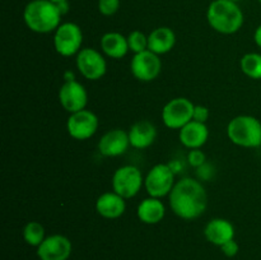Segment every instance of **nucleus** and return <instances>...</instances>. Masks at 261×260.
Masks as SVG:
<instances>
[{
    "mask_svg": "<svg viewBox=\"0 0 261 260\" xmlns=\"http://www.w3.org/2000/svg\"><path fill=\"white\" fill-rule=\"evenodd\" d=\"M126 199L115 191H107L96 200V211L106 219L120 218L126 211Z\"/></svg>",
    "mask_w": 261,
    "mask_h": 260,
    "instance_id": "2eb2a0df",
    "label": "nucleus"
},
{
    "mask_svg": "<svg viewBox=\"0 0 261 260\" xmlns=\"http://www.w3.org/2000/svg\"><path fill=\"white\" fill-rule=\"evenodd\" d=\"M23 239L30 246L38 247L46 239L45 228L40 222H28L23 228Z\"/></svg>",
    "mask_w": 261,
    "mask_h": 260,
    "instance_id": "5701e85b",
    "label": "nucleus"
},
{
    "mask_svg": "<svg viewBox=\"0 0 261 260\" xmlns=\"http://www.w3.org/2000/svg\"><path fill=\"white\" fill-rule=\"evenodd\" d=\"M254 41L257 46L261 48V24L255 30L254 33Z\"/></svg>",
    "mask_w": 261,
    "mask_h": 260,
    "instance_id": "c756f323",
    "label": "nucleus"
},
{
    "mask_svg": "<svg viewBox=\"0 0 261 260\" xmlns=\"http://www.w3.org/2000/svg\"><path fill=\"white\" fill-rule=\"evenodd\" d=\"M144 180L137 166H121L112 175V190L124 199H132L138 195Z\"/></svg>",
    "mask_w": 261,
    "mask_h": 260,
    "instance_id": "0eeeda50",
    "label": "nucleus"
},
{
    "mask_svg": "<svg viewBox=\"0 0 261 260\" xmlns=\"http://www.w3.org/2000/svg\"><path fill=\"white\" fill-rule=\"evenodd\" d=\"M259 3H260V4H261V0H259Z\"/></svg>",
    "mask_w": 261,
    "mask_h": 260,
    "instance_id": "72a5a7b5",
    "label": "nucleus"
},
{
    "mask_svg": "<svg viewBox=\"0 0 261 260\" xmlns=\"http://www.w3.org/2000/svg\"><path fill=\"white\" fill-rule=\"evenodd\" d=\"M98 12L105 17H112L120 9V0H98Z\"/></svg>",
    "mask_w": 261,
    "mask_h": 260,
    "instance_id": "393cba45",
    "label": "nucleus"
},
{
    "mask_svg": "<svg viewBox=\"0 0 261 260\" xmlns=\"http://www.w3.org/2000/svg\"><path fill=\"white\" fill-rule=\"evenodd\" d=\"M50 2L55 3V4H59V3H61V2H65V0H50Z\"/></svg>",
    "mask_w": 261,
    "mask_h": 260,
    "instance_id": "2f4dec72",
    "label": "nucleus"
},
{
    "mask_svg": "<svg viewBox=\"0 0 261 260\" xmlns=\"http://www.w3.org/2000/svg\"><path fill=\"white\" fill-rule=\"evenodd\" d=\"M64 79H65V82H71L75 81V76H74V73H71L70 70H66L64 73Z\"/></svg>",
    "mask_w": 261,
    "mask_h": 260,
    "instance_id": "7c9ffc66",
    "label": "nucleus"
},
{
    "mask_svg": "<svg viewBox=\"0 0 261 260\" xmlns=\"http://www.w3.org/2000/svg\"><path fill=\"white\" fill-rule=\"evenodd\" d=\"M102 53L111 59H122L129 53L127 37L119 32H107L101 37L99 42Z\"/></svg>",
    "mask_w": 261,
    "mask_h": 260,
    "instance_id": "412c9836",
    "label": "nucleus"
},
{
    "mask_svg": "<svg viewBox=\"0 0 261 260\" xmlns=\"http://www.w3.org/2000/svg\"><path fill=\"white\" fill-rule=\"evenodd\" d=\"M127 43H129V50L134 53V55L143 53L148 50V36L142 31H133L127 36Z\"/></svg>",
    "mask_w": 261,
    "mask_h": 260,
    "instance_id": "b1692460",
    "label": "nucleus"
},
{
    "mask_svg": "<svg viewBox=\"0 0 261 260\" xmlns=\"http://www.w3.org/2000/svg\"><path fill=\"white\" fill-rule=\"evenodd\" d=\"M209 25L222 35H233L244 25V13L236 2L213 0L206 10Z\"/></svg>",
    "mask_w": 261,
    "mask_h": 260,
    "instance_id": "f03ea898",
    "label": "nucleus"
},
{
    "mask_svg": "<svg viewBox=\"0 0 261 260\" xmlns=\"http://www.w3.org/2000/svg\"><path fill=\"white\" fill-rule=\"evenodd\" d=\"M209 138L208 126L203 122L191 120L189 124L178 130V139L184 147L189 149H199L206 143Z\"/></svg>",
    "mask_w": 261,
    "mask_h": 260,
    "instance_id": "dca6fc26",
    "label": "nucleus"
},
{
    "mask_svg": "<svg viewBox=\"0 0 261 260\" xmlns=\"http://www.w3.org/2000/svg\"><path fill=\"white\" fill-rule=\"evenodd\" d=\"M232 2H236L237 3V2H240V0H232Z\"/></svg>",
    "mask_w": 261,
    "mask_h": 260,
    "instance_id": "473e14b6",
    "label": "nucleus"
},
{
    "mask_svg": "<svg viewBox=\"0 0 261 260\" xmlns=\"http://www.w3.org/2000/svg\"><path fill=\"white\" fill-rule=\"evenodd\" d=\"M209 109L204 105H195L194 107V114H193V120L198 122H203L205 124L209 119Z\"/></svg>",
    "mask_w": 261,
    "mask_h": 260,
    "instance_id": "bb28decb",
    "label": "nucleus"
},
{
    "mask_svg": "<svg viewBox=\"0 0 261 260\" xmlns=\"http://www.w3.org/2000/svg\"><path fill=\"white\" fill-rule=\"evenodd\" d=\"M56 5H58V9H59V12L61 13V15H65L66 13L69 12V8H70V5H69L68 0H65V2L59 3V4H56Z\"/></svg>",
    "mask_w": 261,
    "mask_h": 260,
    "instance_id": "c85d7f7f",
    "label": "nucleus"
},
{
    "mask_svg": "<svg viewBox=\"0 0 261 260\" xmlns=\"http://www.w3.org/2000/svg\"><path fill=\"white\" fill-rule=\"evenodd\" d=\"M132 73L138 81L152 82L158 78L162 70V61L160 55L152 53L150 50H145L143 53L135 54L130 63Z\"/></svg>",
    "mask_w": 261,
    "mask_h": 260,
    "instance_id": "9b49d317",
    "label": "nucleus"
},
{
    "mask_svg": "<svg viewBox=\"0 0 261 260\" xmlns=\"http://www.w3.org/2000/svg\"><path fill=\"white\" fill-rule=\"evenodd\" d=\"M127 134L133 148L145 149L154 143L157 138V127L148 120H139L130 126Z\"/></svg>",
    "mask_w": 261,
    "mask_h": 260,
    "instance_id": "f3484780",
    "label": "nucleus"
},
{
    "mask_svg": "<svg viewBox=\"0 0 261 260\" xmlns=\"http://www.w3.org/2000/svg\"><path fill=\"white\" fill-rule=\"evenodd\" d=\"M59 102L69 114L82 111L88 103L87 89L78 81L65 82L59 89Z\"/></svg>",
    "mask_w": 261,
    "mask_h": 260,
    "instance_id": "f8f14e48",
    "label": "nucleus"
},
{
    "mask_svg": "<svg viewBox=\"0 0 261 260\" xmlns=\"http://www.w3.org/2000/svg\"><path fill=\"white\" fill-rule=\"evenodd\" d=\"M188 161L193 167L199 168L206 163V155L204 154L203 150H200V148L199 149H191L188 154Z\"/></svg>",
    "mask_w": 261,
    "mask_h": 260,
    "instance_id": "a878e982",
    "label": "nucleus"
},
{
    "mask_svg": "<svg viewBox=\"0 0 261 260\" xmlns=\"http://www.w3.org/2000/svg\"><path fill=\"white\" fill-rule=\"evenodd\" d=\"M221 250H222V252H223V254L226 255V256L233 257V256H236L237 254H239L240 246H239V244H237V242L234 241V239H233V240H231V241L226 242V244H224V245H222Z\"/></svg>",
    "mask_w": 261,
    "mask_h": 260,
    "instance_id": "cd10ccee",
    "label": "nucleus"
},
{
    "mask_svg": "<svg viewBox=\"0 0 261 260\" xmlns=\"http://www.w3.org/2000/svg\"><path fill=\"white\" fill-rule=\"evenodd\" d=\"M204 236L211 244L221 247L226 242L234 239V227L224 218H214L206 223Z\"/></svg>",
    "mask_w": 261,
    "mask_h": 260,
    "instance_id": "a211bd4d",
    "label": "nucleus"
},
{
    "mask_svg": "<svg viewBox=\"0 0 261 260\" xmlns=\"http://www.w3.org/2000/svg\"><path fill=\"white\" fill-rule=\"evenodd\" d=\"M240 68L246 76L259 81L261 79V54H245L240 61Z\"/></svg>",
    "mask_w": 261,
    "mask_h": 260,
    "instance_id": "4be33fe9",
    "label": "nucleus"
},
{
    "mask_svg": "<svg viewBox=\"0 0 261 260\" xmlns=\"http://www.w3.org/2000/svg\"><path fill=\"white\" fill-rule=\"evenodd\" d=\"M61 17L58 5L50 0H31L23 10L25 25L36 33L55 32L61 24Z\"/></svg>",
    "mask_w": 261,
    "mask_h": 260,
    "instance_id": "7ed1b4c3",
    "label": "nucleus"
},
{
    "mask_svg": "<svg viewBox=\"0 0 261 260\" xmlns=\"http://www.w3.org/2000/svg\"><path fill=\"white\" fill-rule=\"evenodd\" d=\"M98 117L94 112L84 109L70 114L66 121L68 134L75 140H87L96 134L98 129Z\"/></svg>",
    "mask_w": 261,
    "mask_h": 260,
    "instance_id": "9d476101",
    "label": "nucleus"
},
{
    "mask_svg": "<svg viewBox=\"0 0 261 260\" xmlns=\"http://www.w3.org/2000/svg\"><path fill=\"white\" fill-rule=\"evenodd\" d=\"M83 43L82 28L74 22L61 23L54 33V47L56 53L65 58L78 55Z\"/></svg>",
    "mask_w": 261,
    "mask_h": 260,
    "instance_id": "39448f33",
    "label": "nucleus"
},
{
    "mask_svg": "<svg viewBox=\"0 0 261 260\" xmlns=\"http://www.w3.org/2000/svg\"><path fill=\"white\" fill-rule=\"evenodd\" d=\"M70 240L63 235H51L37 247L40 260H68L71 255Z\"/></svg>",
    "mask_w": 261,
    "mask_h": 260,
    "instance_id": "ddd939ff",
    "label": "nucleus"
},
{
    "mask_svg": "<svg viewBox=\"0 0 261 260\" xmlns=\"http://www.w3.org/2000/svg\"><path fill=\"white\" fill-rule=\"evenodd\" d=\"M176 35L170 27H158L148 35V50L157 55H165L173 50Z\"/></svg>",
    "mask_w": 261,
    "mask_h": 260,
    "instance_id": "6ab92c4d",
    "label": "nucleus"
},
{
    "mask_svg": "<svg viewBox=\"0 0 261 260\" xmlns=\"http://www.w3.org/2000/svg\"><path fill=\"white\" fill-rule=\"evenodd\" d=\"M168 201L173 213L181 219L193 221L205 212L208 194L200 181L193 177H184L176 181Z\"/></svg>",
    "mask_w": 261,
    "mask_h": 260,
    "instance_id": "f257e3e1",
    "label": "nucleus"
},
{
    "mask_svg": "<svg viewBox=\"0 0 261 260\" xmlns=\"http://www.w3.org/2000/svg\"><path fill=\"white\" fill-rule=\"evenodd\" d=\"M76 69L88 81H98L106 74L107 63L105 56L94 48H82L76 55Z\"/></svg>",
    "mask_w": 261,
    "mask_h": 260,
    "instance_id": "1a4fd4ad",
    "label": "nucleus"
},
{
    "mask_svg": "<svg viewBox=\"0 0 261 260\" xmlns=\"http://www.w3.org/2000/svg\"><path fill=\"white\" fill-rule=\"evenodd\" d=\"M175 184V172L172 167L166 163L153 166L144 178V188L152 198L161 199L170 195Z\"/></svg>",
    "mask_w": 261,
    "mask_h": 260,
    "instance_id": "423d86ee",
    "label": "nucleus"
},
{
    "mask_svg": "<svg viewBox=\"0 0 261 260\" xmlns=\"http://www.w3.org/2000/svg\"><path fill=\"white\" fill-rule=\"evenodd\" d=\"M137 214L139 221L143 222V223L157 224L165 218L166 206L161 199L149 196V198L140 201L137 209Z\"/></svg>",
    "mask_w": 261,
    "mask_h": 260,
    "instance_id": "aec40b11",
    "label": "nucleus"
},
{
    "mask_svg": "<svg viewBox=\"0 0 261 260\" xmlns=\"http://www.w3.org/2000/svg\"><path fill=\"white\" fill-rule=\"evenodd\" d=\"M130 145L129 134L122 129H111L99 139L98 152L105 157H119L124 154Z\"/></svg>",
    "mask_w": 261,
    "mask_h": 260,
    "instance_id": "4468645a",
    "label": "nucleus"
},
{
    "mask_svg": "<svg viewBox=\"0 0 261 260\" xmlns=\"http://www.w3.org/2000/svg\"><path fill=\"white\" fill-rule=\"evenodd\" d=\"M195 105L186 97H176L163 106V124L172 130H180L193 120Z\"/></svg>",
    "mask_w": 261,
    "mask_h": 260,
    "instance_id": "6e6552de",
    "label": "nucleus"
},
{
    "mask_svg": "<svg viewBox=\"0 0 261 260\" xmlns=\"http://www.w3.org/2000/svg\"><path fill=\"white\" fill-rule=\"evenodd\" d=\"M227 135L233 144L244 148L261 145V122L251 115H239L227 125Z\"/></svg>",
    "mask_w": 261,
    "mask_h": 260,
    "instance_id": "20e7f679",
    "label": "nucleus"
}]
</instances>
